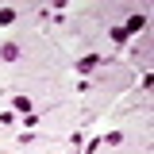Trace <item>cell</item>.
<instances>
[{"instance_id": "6da1fadb", "label": "cell", "mask_w": 154, "mask_h": 154, "mask_svg": "<svg viewBox=\"0 0 154 154\" xmlns=\"http://www.w3.org/2000/svg\"><path fill=\"white\" fill-rule=\"evenodd\" d=\"M16 112H31V100L27 96H16Z\"/></svg>"}]
</instances>
